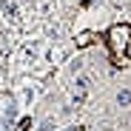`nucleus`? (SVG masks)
Masks as SVG:
<instances>
[{"instance_id": "7ed1b4c3", "label": "nucleus", "mask_w": 131, "mask_h": 131, "mask_svg": "<svg viewBox=\"0 0 131 131\" xmlns=\"http://www.w3.org/2000/svg\"><path fill=\"white\" fill-rule=\"evenodd\" d=\"M89 83H91L89 77H77V83H74V89H77V91H85V89H89Z\"/></svg>"}, {"instance_id": "f03ea898", "label": "nucleus", "mask_w": 131, "mask_h": 131, "mask_svg": "<svg viewBox=\"0 0 131 131\" xmlns=\"http://www.w3.org/2000/svg\"><path fill=\"white\" fill-rule=\"evenodd\" d=\"M114 100H117V105H120V108H128V105H131V89H120Z\"/></svg>"}, {"instance_id": "39448f33", "label": "nucleus", "mask_w": 131, "mask_h": 131, "mask_svg": "<svg viewBox=\"0 0 131 131\" xmlns=\"http://www.w3.org/2000/svg\"><path fill=\"white\" fill-rule=\"evenodd\" d=\"M77 43H80V46H85V43H91V34H80V37H77Z\"/></svg>"}, {"instance_id": "f257e3e1", "label": "nucleus", "mask_w": 131, "mask_h": 131, "mask_svg": "<svg viewBox=\"0 0 131 131\" xmlns=\"http://www.w3.org/2000/svg\"><path fill=\"white\" fill-rule=\"evenodd\" d=\"M128 40H131V31H128V26H123V23L108 31V46H111V51H114L117 57H123V54L128 51Z\"/></svg>"}, {"instance_id": "20e7f679", "label": "nucleus", "mask_w": 131, "mask_h": 131, "mask_svg": "<svg viewBox=\"0 0 131 131\" xmlns=\"http://www.w3.org/2000/svg\"><path fill=\"white\" fill-rule=\"evenodd\" d=\"M17 120V105H9L6 108V123H14Z\"/></svg>"}, {"instance_id": "423d86ee", "label": "nucleus", "mask_w": 131, "mask_h": 131, "mask_svg": "<svg viewBox=\"0 0 131 131\" xmlns=\"http://www.w3.org/2000/svg\"><path fill=\"white\" fill-rule=\"evenodd\" d=\"M0 131H6V125H0Z\"/></svg>"}]
</instances>
